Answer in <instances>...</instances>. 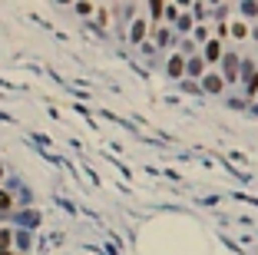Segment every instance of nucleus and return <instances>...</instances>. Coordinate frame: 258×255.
I'll return each mask as SVG.
<instances>
[{
    "mask_svg": "<svg viewBox=\"0 0 258 255\" xmlns=\"http://www.w3.org/2000/svg\"><path fill=\"white\" fill-rule=\"evenodd\" d=\"M192 40H196V43H209V40H212V33H209V27H205V24L192 27Z\"/></svg>",
    "mask_w": 258,
    "mask_h": 255,
    "instance_id": "6e6552de",
    "label": "nucleus"
},
{
    "mask_svg": "<svg viewBox=\"0 0 258 255\" xmlns=\"http://www.w3.org/2000/svg\"><path fill=\"white\" fill-rule=\"evenodd\" d=\"M165 70H169V76H182V73H186V56H182V53H172L169 63H165Z\"/></svg>",
    "mask_w": 258,
    "mask_h": 255,
    "instance_id": "39448f33",
    "label": "nucleus"
},
{
    "mask_svg": "<svg viewBox=\"0 0 258 255\" xmlns=\"http://www.w3.org/2000/svg\"><path fill=\"white\" fill-rule=\"evenodd\" d=\"M238 20H248V17H258V4H238Z\"/></svg>",
    "mask_w": 258,
    "mask_h": 255,
    "instance_id": "1a4fd4ad",
    "label": "nucleus"
},
{
    "mask_svg": "<svg viewBox=\"0 0 258 255\" xmlns=\"http://www.w3.org/2000/svg\"><path fill=\"white\" fill-rule=\"evenodd\" d=\"M255 96H258V93H255Z\"/></svg>",
    "mask_w": 258,
    "mask_h": 255,
    "instance_id": "dca6fc26",
    "label": "nucleus"
},
{
    "mask_svg": "<svg viewBox=\"0 0 258 255\" xmlns=\"http://www.w3.org/2000/svg\"><path fill=\"white\" fill-rule=\"evenodd\" d=\"M245 90H248V96L258 93V70H248V87H245Z\"/></svg>",
    "mask_w": 258,
    "mask_h": 255,
    "instance_id": "9d476101",
    "label": "nucleus"
},
{
    "mask_svg": "<svg viewBox=\"0 0 258 255\" xmlns=\"http://www.w3.org/2000/svg\"><path fill=\"white\" fill-rule=\"evenodd\" d=\"M152 33H156V43H159V47H169V30H165V27H156Z\"/></svg>",
    "mask_w": 258,
    "mask_h": 255,
    "instance_id": "9b49d317",
    "label": "nucleus"
},
{
    "mask_svg": "<svg viewBox=\"0 0 258 255\" xmlns=\"http://www.w3.org/2000/svg\"><path fill=\"white\" fill-rule=\"evenodd\" d=\"M186 73H189V76H199V80H202V76H205V73H209V70H205V60H202V56H189V60H186Z\"/></svg>",
    "mask_w": 258,
    "mask_h": 255,
    "instance_id": "7ed1b4c3",
    "label": "nucleus"
},
{
    "mask_svg": "<svg viewBox=\"0 0 258 255\" xmlns=\"http://www.w3.org/2000/svg\"><path fill=\"white\" fill-rule=\"evenodd\" d=\"M228 37L245 40V37H248V24H245V20H232V24H228Z\"/></svg>",
    "mask_w": 258,
    "mask_h": 255,
    "instance_id": "423d86ee",
    "label": "nucleus"
},
{
    "mask_svg": "<svg viewBox=\"0 0 258 255\" xmlns=\"http://www.w3.org/2000/svg\"><path fill=\"white\" fill-rule=\"evenodd\" d=\"M202 90L205 93H222V90H225V80H222L219 73H205L202 76Z\"/></svg>",
    "mask_w": 258,
    "mask_h": 255,
    "instance_id": "f03ea898",
    "label": "nucleus"
},
{
    "mask_svg": "<svg viewBox=\"0 0 258 255\" xmlns=\"http://www.w3.org/2000/svg\"><path fill=\"white\" fill-rule=\"evenodd\" d=\"M76 14H83V17H93V14H96V7H93V4H76Z\"/></svg>",
    "mask_w": 258,
    "mask_h": 255,
    "instance_id": "2eb2a0df",
    "label": "nucleus"
},
{
    "mask_svg": "<svg viewBox=\"0 0 258 255\" xmlns=\"http://www.w3.org/2000/svg\"><path fill=\"white\" fill-rule=\"evenodd\" d=\"M202 60H209V63H215V60H222V43L215 40V37H212L209 43H202Z\"/></svg>",
    "mask_w": 258,
    "mask_h": 255,
    "instance_id": "20e7f679",
    "label": "nucleus"
},
{
    "mask_svg": "<svg viewBox=\"0 0 258 255\" xmlns=\"http://www.w3.org/2000/svg\"><path fill=\"white\" fill-rule=\"evenodd\" d=\"M165 20H172V24L179 20V4H165Z\"/></svg>",
    "mask_w": 258,
    "mask_h": 255,
    "instance_id": "f8f14e48",
    "label": "nucleus"
},
{
    "mask_svg": "<svg viewBox=\"0 0 258 255\" xmlns=\"http://www.w3.org/2000/svg\"><path fill=\"white\" fill-rule=\"evenodd\" d=\"M149 20H146V14H133V27H129V40L133 43H146V37H149Z\"/></svg>",
    "mask_w": 258,
    "mask_h": 255,
    "instance_id": "f257e3e1",
    "label": "nucleus"
},
{
    "mask_svg": "<svg viewBox=\"0 0 258 255\" xmlns=\"http://www.w3.org/2000/svg\"><path fill=\"white\" fill-rule=\"evenodd\" d=\"M96 24H100V27H106V24H110V10H106V7H100V10H96Z\"/></svg>",
    "mask_w": 258,
    "mask_h": 255,
    "instance_id": "4468645a",
    "label": "nucleus"
},
{
    "mask_svg": "<svg viewBox=\"0 0 258 255\" xmlns=\"http://www.w3.org/2000/svg\"><path fill=\"white\" fill-rule=\"evenodd\" d=\"M146 14H149L152 24H159V20L165 17V4H146Z\"/></svg>",
    "mask_w": 258,
    "mask_h": 255,
    "instance_id": "0eeeda50",
    "label": "nucleus"
},
{
    "mask_svg": "<svg viewBox=\"0 0 258 255\" xmlns=\"http://www.w3.org/2000/svg\"><path fill=\"white\" fill-rule=\"evenodd\" d=\"M10 206H14V196H10V192H4V189H0V209L7 212Z\"/></svg>",
    "mask_w": 258,
    "mask_h": 255,
    "instance_id": "ddd939ff",
    "label": "nucleus"
}]
</instances>
